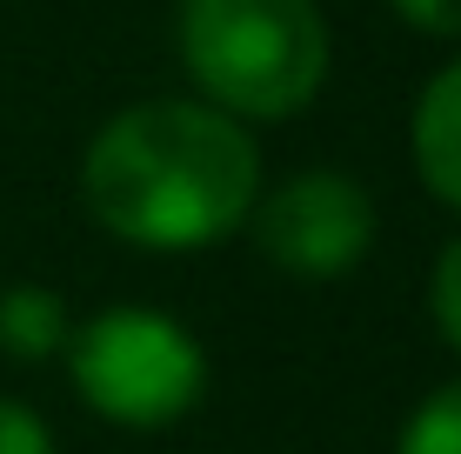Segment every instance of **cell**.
<instances>
[{"mask_svg": "<svg viewBox=\"0 0 461 454\" xmlns=\"http://www.w3.org/2000/svg\"><path fill=\"white\" fill-rule=\"evenodd\" d=\"M87 214L154 254L214 247L261 200V147L214 101H134L87 140Z\"/></svg>", "mask_w": 461, "mask_h": 454, "instance_id": "cell-1", "label": "cell"}, {"mask_svg": "<svg viewBox=\"0 0 461 454\" xmlns=\"http://www.w3.org/2000/svg\"><path fill=\"white\" fill-rule=\"evenodd\" d=\"M187 81L234 120H294L328 87V21L314 0H181Z\"/></svg>", "mask_w": 461, "mask_h": 454, "instance_id": "cell-2", "label": "cell"}, {"mask_svg": "<svg viewBox=\"0 0 461 454\" xmlns=\"http://www.w3.org/2000/svg\"><path fill=\"white\" fill-rule=\"evenodd\" d=\"M68 374L74 395L114 428H167L201 401L208 354L174 315L161 307H101L87 327L68 334Z\"/></svg>", "mask_w": 461, "mask_h": 454, "instance_id": "cell-3", "label": "cell"}, {"mask_svg": "<svg viewBox=\"0 0 461 454\" xmlns=\"http://www.w3.org/2000/svg\"><path fill=\"white\" fill-rule=\"evenodd\" d=\"M248 234L281 274L341 280L375 247V194L341 167H308V174H288L275 194L254 200Z\"/></svg>", "mask_w": 461, "mask_h": 454, "instance_id": "cell-4", "label": "cell"}, {"mask_svg": "<svg viewBox=\"0 0 461 454\" xmlns=\"http://www.w3.org/2000/svg\"><path fill=\"white\" fill-rule=\"evenodd\" d=\"M408 147H415L421 187L461 214V60H448V67L421 87L415 128H408Z\"/></svg>", "mask_w": 461, "mask_h": 454, "instance_id": "cell-5", "label": "cell"}, {"mask_svg": "<svg viewBox=\"0 0 461 454\" xmlns=\"http://www.w3.org/2000/svg\"><path fill=\"white\" fill-rule=\"evenodd\" d=\"M68 334H74V321H68V301L54 288L21 280V288L0 294V354H14V361H54L68 348Z\"/></svg>", "mask_w": 461, "mask_h": 454, "instance_id": "cell-6", "label": "cell"}, {"mask_svg": "<svg viewBox=\"0 0 461 454\" xmlns=\"http://www.w3.org/2000/svg\"><path fill=\"white\" fill-rule=\"evenodd\" d=\"M394 454H461V381L435 387L415 414H408Z\"/></svg>", "mask_w": 461, "mask_h": 454, "instance_id": "cell-7", "label": "cell"}, {"mask_svg": "<svg viewBox=\"0 0 461 454\" xmlns=\"http://www.w3.org/2000/svg\"><path fill=\"white\" fill-rule=\"evenodd\" d=\"M428 301H435V327H441V341L461 354V234L448 247H441V261H435V280H428Z\"/></svg>", "mask_w": 461, "mask_h": 454, "instance_id": "cell-8", "label": "cell"}, {"mask_svg": "<svg viewBox=\"0 0 461 454\" xmlns=\"http://www.w3.org/2000/svg\"><path fill=\"white\" fill-rule=\"evenodd\" d=\"M0 454H54L47 421L27 401H0Z\"/></svg>", "mask_w": 461, "mask_h": 454, "instance_id": "cell-9", "label": "cell"}, {"mask_svg": "<svg viewBox=\"0 0 461 454\" xmlns=\"http://www.w3.org/2000/svg\"><path fill=\"white\" fill-rule=\"evenodd\" d=\"M415 34H435V40H461V0H388Z\"/></svg>", "mask_w": 461, "mask_h": 454, "instance_id": "cell-10", "label": "cell"}]
</instances>
